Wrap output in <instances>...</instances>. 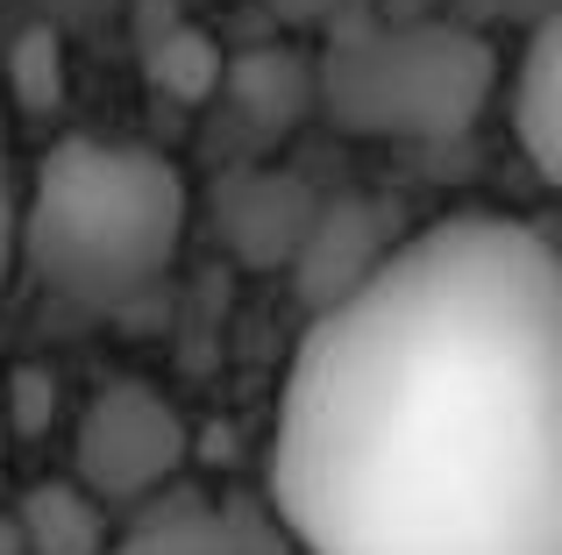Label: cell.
<instances>
[{
	"mask_svg": "<svg viewBox=\"0 0 562 555\" xmlns=\"http://www.w3.org/2000/svg\"><path fill=\"white\" fill-rule=\"evenodd\" d=\"M271 520L300 555H562V271L513 214H449L292 349Z\"/></svg>",
	"mask_w": 562,
	"mask_h": 555,
	"instance_id": "6da1fadb",
	"label": "cell"
},
{
	"mask_svg": "<svg viewBox=\"0 0 562 555\" xmlns=\"http://www.w3.org/2000/svg\"><path fill=\"white\" fill-rule=\"evenodd\" d=\"M192 222L186 171L165 150L57 136L14 200V257L71 306H128L179 264Z\"/></svg>",
	"mask_w": 562,
	"mask_h": 555,
	"instance_id": "7a4b0ae2",
	"label": "cell"
},
{
	"mask_svg": "<svg viewBox=\"0 0 562 555\" xmlns=\"http://www.w3.org/2000/svg\"><path fill=\"white\" fill-rule=\"evenodd\" d=\"M498 93V50L449 14H357L314 57V107L342 136L435 150L477 128Z\"/></svg>",
	"mask_w": 562,
	"mask_h": 555,
	"instance_id": "3957f363",
	"label": "cell"
},
{
	"mask_svg": "<svg viewBox=\"0 0 562 555\" xmlns=\"http://www.w3.org/2000/svg\"><path fill=\"white\" fill-rule=\"evenodd\" d=\"M192 456L186 414L143 377H108L71 434V485L100 506H150Z\"/></svg>",
	"mask_w": 562,
	"mask_h": 555,
	"instance_id": "277c9868",
	"label": "cell"
},
{
	"mask_svg": "<svg viewBox=\"0 0 562 555\" xmlns=\"http://www.w3.org/2000/svg\"><path fill=\"white\" fill-rule=\"evenodd\" d=\"M513 143H520L527 171L541 185H555V171H562V29H555V14H541L527 29V50L513 65Z\"/></svg>",
	"mask_w": 562,
	"mask_h": 555,
	"instance_id": "5b68a950",
	"label": "cell"
},
{
	"mask_svg": "<svg viewBox=\"0 0 562 555\" xmlns=\"http://www.w3.org/2000/svg\"><path fill=\"white\" fill-rule=\"evenodd\" d=\"M384 257H392V242L378 236V222L357 207V200H335L328 214H314V222H306V242H300V278H306L314 314L335 306V299H349Z\"/></svg>",
	"mask_w": 562,
	"mask_h": 555,
	"instance_id": "8992f818",
	"label": "cell"
},
{
	"mask_svg": "<svg viewBox=\"0 0 562 555\" xmlns=\"http://www.w3.org/2000/svg\"><path fill=\"white\" fill-rule=\"evenodd\" d=\"M221 222H228V242L249 264H278V257H300L314 207L300 200V179H292V171H235Z\"/></svg>",
	"mask_w": 562,
	"mask_h": 555,
	"instance_id": "52a82bcc",
	"label": "cell"
},
{
	"mask_svg": "<svg viewBox=\"0 0 562 555\" xmlns=\"http://www.w3.org/2000/svg\"><path fill=\"white\" fill-rule=\"evenodd\" d=\"M221 100H228L243 136H285V122H300L314 107V57L257 50V57L221 71Z\"/></svg>",
	"mask_w": 562,
	"mask_h": 555,
	"instance_id": "ba28073f",
	"label": "cell"
},
{
	"mask_svg": "<svg viewBox=\"0 0 562 555\" xmlns=\"http://www.w3.org/2000/svg\"><path fill=\"white\" fill-rule=\"evenodd\" d=\"M8 520L22 534V555H108V506L86 499L71 477L29 485Z\"/></svg>",
	"mask_w": 562,
	"mask_h": 555,
	"instance_id": "9c48e42d",
	"label": "cell"
},
{
	"mask_svg": "<svg viewBox=\"0 0 562 555\" xmlns=\"http://www.w3.org/2000/svg\"><path fill=\"white\" fill-rule=\"evenodd\" d=\"M143 71H150L157 93L186 100V107H200V100L221 93V71H228V57H221V43L206 36L200 22H186L179 8L165 14V22L143 29Z\"/></svg>",
	"mask_w": 562,
	"mask_h": 555,
	"instance_id": "30bf717a",
	"label": "cell"
},
{
	"mask_svg": "<svg viewBox=\"0 0 562 555\" xmlns=\"http://www.w3.org/2000/svg\"><path fill=\"white\" fill-rule=\"evenodd\" d=\"M108 555H235L228 542V506H206L200 491H171V499H150L143 520L108 542Z\"/></svg>",
	"mask_w": 562,
	"mask_h": 555,
	"instance_id": "8fae6325",
	"label": "cell"
},
{
	"mask_svg": "<svg viewBox=\"0 0 562 555\" xmlns=\"http://www.w3.org/2000/svg\"><path fill=\"white\" fill-rule=\"evenodd\" d=\"M8 93L22 114H57L65 107V36L29 22L8 50Z\"/></svg>",
	"mask_w": 562,
	"mask_h": 555,
	"instance_id": "7c38bea8",
	"label": "cell"
},
{
	"mask_svg": "<svg viewBox=\"0 0 562 555\" xmlns=\"http://www.w3.org/2000/svg\"><path fill=\"white\" fill-rule=\"evenodd\" d=\"M57 414V377L36 371V363H22L14 377H0V428H8V442H22V434H43Z\"/></svg>",
	"mask_w": 562,
	"mask_h": 555,
	"instance_id": "4fadbf2b",
	"label": "cell"
},
{
	"mask_svg": "<svg viewBox=\"0 0 562 555\" xmlns=\"http://www.w3.org/2000/svg\"><path fill=\"white\" fill-rule=\"evenodd\" d=\"M371 8H384V0H263V14H278L292 29H335V22H357Z\"/></svg>",
	"mask_w": 562,
	"mask_h": 555,
	"instance_id": "5bb4252c",
	"label": "cell"
},
{
	"mask_svg": "<svg viewBox=\"0 0 562 555\" xmlns=\"http://www.w3.org/2000/svg\"><path fill=\"white\" fill-rule=\"evenodd\" d=\"M14 171H8V157H0V285H8V271H14Z\"/></svg>",
	"mask_w": 562,
	"mask_h": 555,
	"instance_id": "9a60e30c",
	"label": "cell"
},
{
	"mask_svg": "<svg viewBox=\"0 0 562 555\" xmlns=\"http://www.w3.org/2000/svg\"><path fill=\"white\" fill-rule=\"evenodd\" d=\"M43 8V29H57V36H65L71 22H93V14H108L114 0H36Z\"/></svg>",
	"mask_w": 562,
	"mask_h": 555,
	"instance_id": "2e32d148",
	"label": "cell"
},
{
	"mask_svg": "<svg viewBox=\"0 0 562 555\" xmlns=\"http://www.w3.org/2000/svg\"><path fill=\"white\" fill-rule=\"evenodd\" d=\"M456 8H463V14H470V29H477L484 14H513V8H520V0H456Z\"/></svg>",
	"mask_w": 562,
	"mask_h": 555,
	"instance_id": "e0dca14e",
	"label": "cell"
},
{
	"mask_svg": "<svg viewBox=\"0 0 562 555\" xmlns=\"http://www.w3.org/2000/svg\"><path fill=\"white\" fill-rule=\"evenodd\" d=\"M0 555H22V534H14V520L0 513Z\"/></svg>",
	"mask_w": 562,
	"mask_h": 555,
	"instance_id": "ac0fdd59",
	"label": "cell"
},
{
	"mask_svg": "<svg viewBox=\"0 0 562 555\" xmlns=\"http://www.w3.org/2000/svg\"><path fill=\"white\" fill-rule=\"evenodd\" d=\"M0 471H8V428H0Z\"/></svg>",
	"mask_w": 562,
	"mask_h": 555,
	"instance_id": "d6986e66",
	"label": "cell"
}]
</instances>
